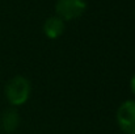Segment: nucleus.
Returning a JSON list of instances; mask_svg holds the SVG:
<instances>
[{
  "label": "nucleus",
  "instance_id": "obj_6",
  "mask_svg": "<svg viewBox=\"0 0 135 134\" xmlns=\"http://www.w3.org/2000/svg\"><path fill=\"white\" fill-rule=\"evenodd\" d=\"M131 89H133V92L135 93V75L131 78Z\"/></svg>",
  "mask_w": 135,
  "mask_h": 134
},
{
  "label": "nucleus",
  "instance_id": "obj_5",
  "mask_svg": "<svg viewBox=\"0 0 135 134\" xmlns=\"http://www.w3.org/2000/svg\"><path fill=\"white\" fill-rule=\"evenodd\" d=\"M20 124V116L17 113V110L15 109H8L1 114L0 118V126L4 132L7 133H12L18 128Z\"/></svg>",
  "mask_w": 135,
  "mask_h": 134
},
{
  "label": "nucleus",
  "instance_id": "obj_4",
  "mask_svg": "<svg viewBox=\"0 0 135 134\" xmlns=\"http://www.w3.org/2000/svg\"><path fill=\"white\" fill-rule=\"evenodd\" d=\"M44 32L49 38H56L64 32V21L58 17H49L44 24Z\"/></svg>",
  "mask_w": 135,
  "mask_h": 134
},
{
  "label": "nucleus",
  "instance_id": "obj_2",
  "mask_svg": "<svg viewBox=\"0 0 135 134\" xmlns=\"http://www.w3.org/2000/svg\"><path fill=\"white\" fill-rule=\"evenodd\" d=\"M85 7L84 0H58L55 11L62 20H75L84 13Z\"/></svg>",
  "mask_w": 135,
  "mask_h": 134
},
{
  "label": "nucleus",
  "instance_id": "obj_1",
  "mask_svg": "<svg viewBox=\"0 0 135 134\" xmlns=\"http://www.w3.org/2000/svg\"><path fill=\"white\" fill-rule=\"evenodd\" d=\"M30 95V83L24 76H15L12 78L7 87H5V96L7 100L12 105H22Z\"/></svg>",
  "mask_w": 135,
  "mask_h": 134
},
{
  "label": "nucleus",
  "instance_id": "obj_3",
  "mask_svg": "<svg viewBox=\"0 0 135 134\" xmlns=\"http://www.w3.org/2000/svg\"><path fill=\"white\" fill-rule=\"evenodd\" d=\"M117 122L125 133L135 134V101H126L118 108Z\"/></svg>",
  "mask_w": 135,
  "mask_h": 134
}]
</instances>
